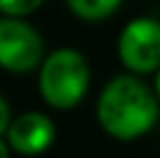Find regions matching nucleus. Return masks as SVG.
<instances>
[{"label":"nucleus","mask_w":160,"mask_h":158,"mask_svg":"<svg viewBox=\"0 0 160 158\" xmlns=\"http://www.w3.org/2000/svg\"><path fill=\"white\" fill-rule=\"evenodd\" d=\"M95 119L118 142H135L148 135L160 121V100L153 84L130 72L114 74L95 100Z\"/></svg>","instance_id":"nucleus-1"},{"label":"nucleus","mask_w":160,"mask_h":158,"mask_svg":"<svg viewBox=\"0 0 160 158\" xmlns=\"http://www.w3.org/2000/svg\"><path fill=\"white\" fill-rule=\"evenodd\" d=\"M91 65L74 47H58L47 54L37 70V93L51 110H74L88 93Z\"/></svg>","instance_id":"nucleus-2"},{"label":"nucleus","mask_w":160,"mask_h":158,"mask_svg":"<svg viewBox=\"0 0 160 158\" xmlns=\"http://www.w3.org/2000/svg\"><path fill=\"white\" fill-rule=\"evenodd\" d=\"M116 56L125 72L146 77L160 68V19L135 16L121 28L116 40Z\"/></svg>","instance_id":"nucleus-3"},{"label":"nucleus","mask_w":160,"mask_h":158,"mask_svg":"<svg viewBox=\"0 0 160 158\" xmlns=\"http://www.w3.org/2000/svg\"><path fill=\"white\" fill-rule=\"evenodd\" d=\"M47 58L42 33L26 19L0 16V70L26 74L40 70Z\"/></svg>","instance_id":"nucleus-4"},{"label":"nucleus","mask_w":160,"mask_h":158,"mask_svg":"<svg viewBox=\"0 0 160 158\" xmlns=\"http://www.w3.org/2000/svg\"><path fill=\"white\" fill-rule=\"evenodd\" d=\"M56 123L49 114L30 110V112H21L19 116L12 119V126L7 130V142L12 146L14 154L26 156V158H35L47 154L56 142Z\"/></svg>","instance_id":"nucleus-5"},{"label":"nucleus","mask_w":160,"mask_h":158,"mask_svg":"<svg viewBox=\"0 0 160 158\" xmlns=\"http://www.w3.org/2000/svg\"><path fill=\"white\" fill-rule=\"evenodd\" d=\"M123 0H65L68 9L77 19L88 21V23H98V21L109 19L112 14H116Z\"/></svg>","instance_id":"nucleus-6"},{"label":"nucleus","mask_w":160,"mask_h":158,"mask_svg":"<svg viewBox=\"0 0 160 158\" xmlns=\"http://www.w3.org/2000/svg\"><path fill=\"white\" fill-rule=\"evenodd\" d=\"M44 5V0H0V16L28 19Z\"/></svg>","instance_id":"nucleus-7"},{"label":"nucleus","mask_w":160,"mask_h":158,"mask_svg":"<svg viewBox=\"0 0 160 158\" xmlns=\"http://www.w3.org/2000/svg\"><path fill=\"white\" fill-rule=\"evenodd\" d=\"M12 107H9V102L5 100V95L0 93V137H5L7 135L9 126H12Z\"/></svg>","instance_id":"nucleus-8"},{"label":"nucleus","mask_w":160,"mask_h":158,"mask_svg":"<svg viewBox=\"0 0 160 158\" xmlns=\"http://www.w3.org/2000/svg\"><path fill=\"white\" fill-rule=\"evenodd\" d=\"M12 146H9L7 137H0V158H12Z\"/></svg>","instance_id":"nucleus-9"},{"label":"nucleus","mask_w":160,"mask_h":158,"mask_svg":"<svg viewBox=\"0 0 160 158\" xmlns=\"http://www.w3.org/2000/svg\"><path fill=\"white\" fill-rule=\"evenodd\" d=\"M153 91H156V95L160 100V68H158V72L153 74Z\"/></svg>","instance_id":"nucleus-10"}]
</instances>
